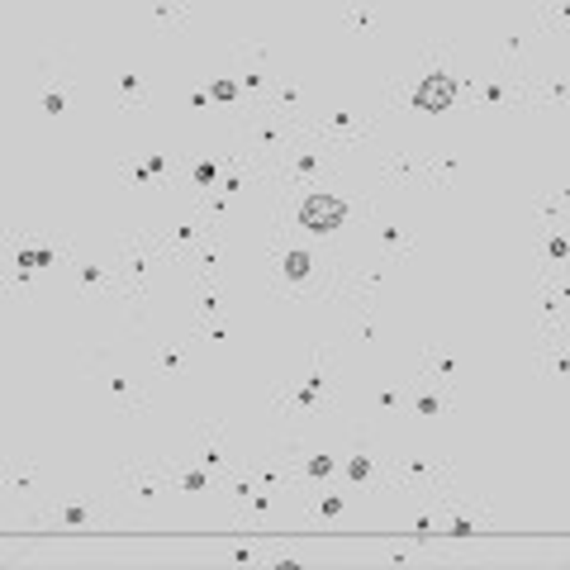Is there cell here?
Masks as SVG:
<instances>
[{
  "label": "cell",
  "mask_w": 570,
  "mask_h": 570,
  "mask_svg": "<svg viewBox=\"0 0 570 570\" xmlns=\"http://www.w3.org/2000/svg\"><path fill=\"white\" fill-rule=\"evenodd\" d=\"M447 100H452V81L447 77H428L423 86H418V105H423V110H442Z\"/></svg>",
  "instance_id": "2"
},
{
  "label": "cell",
  "mask_w": 570,
  "mask_h": 570,
  "mask_svg": "<svg viewBox=\"0 0 570 570\" xmlns=\"http://www.w3.org/2000/svg\"><path fill=\"white\" fill-rule=\"evenodd\" d=\"M285 271H290V276H295V281H300L304 271H309V257H300V252H295V257H290V262H285Z\"/></svg>",
  "instance_id": "3"
},
{
  "label": "cell",
  "mask_w": 570,
  "mask_h": 570,
  "mask_svg": "<svg viewBox=\"0 0 570 570\" xmlns=\"http://www.w3.org/2000/svg\"><path fill=\"white\" fill-rule=\"evenodd\" d=\"M342 200H328V195H314V200H304V209H300V219L309 223V228H318V233H328V228H337L342 223Z\"/></svg>",
  "instance_id": "1"
}]
</instances>
